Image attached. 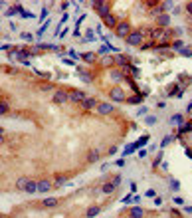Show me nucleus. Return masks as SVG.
<instances>
[{
  "label": "nucleus",
  "instance_id": "53",
  "mask_svg": "<svg viewBox=\"0 0 192 218\" xmlns=\"http://www.w3.org/2000/svg\"><path fill=\"white\" fill-rule=\"evenodd\" d=\"M186 10H188V14H192V2H188V4H186Z\"/></svg>",
  "mask_w": 192,
  "mask_h": 218
},
{
  "label": "nucleus",
  "instance_id": "17",
  "mask_svg": "<svg viewBox=\"0 0 192 218\" xmlns=\"http://www.w3.org/2000/svg\"><path fill=\"white\" fill-rule=\"evenodd\" d=\"M170 48H172L174 52H182V50H186V48H184V42H182V40H174V42L170 44Z\"/></svg>",
  "mask_w": 192,
  "mask_h": 218
},
{
  "label": "nucleus",
  "instance_id": "50",
  "mask_svg": "<svg viewBox=\"0 0 192 218\" xmlns=\"http://www.w3.org/2000/svg\"><path fill=\"white\" fill-rule=\"evenodd\" d=\"M174 202H176V204H182V202H184V200H182V198H180V196H174Z\"/></svg>",
  "mask_w": 192,
  "mask_h": 218
},
{
  "label": "nucleus",
  "instance_id": "13",
  "mask_svg": "<svg viewBox=\"0 0 192 218\" xmlns=\"http://www.w3.org/2000/svg\"><path fill=\"white\" fill-rule=\"evenodd\" d=\"M26 192H30V195H34V192H38V182L36 180H28V185H26Z\"/></svg>",
  "mask_w": 192,
  "mask_h": 218
},
{
  "label": "nucleus",
  "instance_id": "39",
  "mask_svg": "<svg viewBox=\"0 0 192 218\" xmlns=\"http://www.w3.org/2000/svg\"><path fill=\"white\" fill-rule=\"evenodd\" d=\"M170 186H172L174 190H178V188H180V182H178V180H174V179H172V180H170Z\"/></svg>",
  "mask_w": 192,
  "mask_h": 218
},
{
  "label": "nucleus",
  "instance_id": "54",
  "mask_svg": "<svg viewBox=\"0 0 192 218\" xmlns=\"http://www.w3.org/2000/svg\"><path fill=\"white\" fill-rule=\"evenodd\" d=\"M188 113H192V103H190V105H188Z\"/></svg>",
  "mask_w": 192,
  "mask_h": 218
},
{
  "label": "nucleus",
  "instance_id": "16",
  "mask_svg": "<svg viewBox=\"0 0 192 218\" xmlns=\"http://www.w3.org/2000/svg\"><path fill=\"white\" fill-rule=\"evenodd\" d=\"M170 123H172V125H176V127H180V125L184 123V117H182L180 113H174L172 117H170Z\"/></svg>",
  "mask_w": 192,
  "mask_h": 218
},
{
  "label": "nucleus",
  "instance_id": "52",
  "mask_svg": "<svg viewBox=\"0 0 192 218\" xmlns=\"http://www.w3.org/2000/svg\"><path fill=\"white\" fill-rule=\"evenodd\" d=\"M109 155H117V147H111L109 149Z\"/></svg>",
  "mask_w": 192,
  "mask_h": 218
},
{
  "label": "nucleus",
  "instance_id": "22",
  "mask_svg": "<svg viewBox=\"0 0 192 218\" xmlns=\"http://www.w3.org/2000/svg\"><path fill=\"white\" fill-rule=\"evenodd\" d=\"M143 101V95H133V97H127V103L129 105H137Z\"/></svg>",
  "mask_w": 192,
  "mask_h": 218
},
{
  "label": "nucleus",
  "instance_id": "23",
  "mask_svg": "<svg viewBox=\"0 0 192 218\" xmlns=\"http://www.w3.org/2000/svg\"><path fill=\"white\" fill-rule=\"evenodd\" d=\"M159 24L160 26H168V24H170V16L168 14H160L159 16Z\"/></svg>",
  "mask_w": 192,
  "mask_h": 218
},
{
  "label": "nucleus",
  "instance_id": "4",
  "mask_svg": "<svg viewBox=\"0 0 192 218\" xmlns=\"http://www.w3.org/2000/svg\"><path fill=\"white\" fill-rule=\"evenodd\" d=\"M109 95H111V99L115 101V103H125L127 101V97H125V93H123L121 87H113V89L109 91Z\"/></svg>",
  "mask_w": 192,
  "mask_h": 218
},
{
  "label": "nucleus",
  "instance_id": "1",
  "mask_svg": "<svg viewBox=\"0 0 192 218\" xmlns=\"http://www.w3.org/2000/svg\"><path fill=\"white\" fill-rule=\"evenodd\" d=\"M143 40H145V32L143 30H133L125 42L129 44V46H143Z\"/></svg>",
  "mask_w": 192,
  "mask_h": 218
},
{
  "label": "nucleus",
  "instance_id": "43",
  "mask_svg": "<svg viewBox=\"0 0 192 218\" xmlns=\"http://www.w3.org/2000/svg\"><path fill=\"white\" fill-rule=\"evenodd\" d=\"M151 48H153L151 44H143V46H141V50H143V52H147V50H151Z\"/></svg>",
  "mask_w": 192,
  "mask_h": 218
},
{
  "label": "nucleus",
  "instance_id": "31",
  "mask_svg": "<svg viewBox=\"0 0 192 218\" xmlns=\"http://www.w3.org/2000/svg\"><path fill=\"white\" fill-rule=\"evenodd\" d=\"M48 28H50V20H46V22H44V26H42V28L38 30V32H36V36H38V38H40V36H42V34L46 32V30H48Z\"/></svg>",
  "mask_w": 192,
  "mask_h": 218
},
{
  "label": "nucleus",
  "instance_id": "37",
  "mask_svg": "<svg viewBox=\"0 0 192 218\" xmlns=\"http://www.w3.org/2000/svg\"><path fill=\"white\" fill-rule=\"evenodd\" d=\"M170 141H172V137H170V135H168V137H164V139H163V143H160V149H163V147H166V145H168Z\"/></svg>",
  "mask_w": 192,
  "mask_h": 218
},
{
  "label": "nucleus",
  "instance_id": "40",
  "mask_svg": "<svg viewBox=\"0 0 192 218\" xmlns=\"http://www.w3.org/2000/svg\"><path fill=\"white\" fill-rule=\"evenodd\" d=\"M18 52L20 50H12V52H10V60H18Z\"/></svg>",
  "mask_w": 192,
  "mask_h": 218
},
{
  "label": "nucleus",
  "instance_id": "21",
  "mask_svg": "<svg viewBox=\"0 0 192 218\" xmlns=\"http://www.w3.org/2000/svg\"><path fill=\"white\" fill-rule=\"evenodd\" d=\"M66 182H67V179H66L63 175H58L56 179H53V186H63Z\"/></svg>",
  "mask_w": 192,
  "mask_h": 218
},
{
  "label": "nucleus",
  "instance_id": "42",
  "mask_svg": "<svg viewBox=\"0 0 192 218\" xmlns=\"http://www.w3.org/2000/svg\"><path fill=\"white\" fill-rule=\"evenodd\" d=\"M180 79H182V86H188V83H190V77H186L184 73H182V77H180Z\"/></svg>",
  "mask_w": 192,
  "mask_h": 218
},
{
  "label": "nucleus",
  "instance_id": "26",
  "mask_svg": "<svg viewBox=\"0 0 192 218\" xmlns=\"http://www.w3.org/2000/svg\"><path fill=\"white\" fill-rule=\"evenodd\" d=\"M149 135H145V137H141L139 139V141H137V143H135V149H141V147H143V145H145V143H149Z\"/></svg>",
  "mask_w": 192,
  "mask_h": 218
},
{
  "label": "nucleus",
  "instance_id": "18",
  "mask_svg": "<svg viewBox=\"0 0 192 218\" xmlns=\"http://www.w3.org/2000/svg\"><path fill=\"white\" fill-rule=\"evenodd\" d=\"M99 151H97V149H91V151H89V155H87V161L89 163H95V161H99Z\"/></svg>",
  "mask_w": 192,
  "mask_h": 218
},
{
  "label": "nucleus",
  "instance_id": "33",
  "mask_svg": "<svg viewBox=\"0 0 192 218\" xmlns=\"http://www.w3.org/2000/svg\"><path fill=\"white\" fill-rule=\"evenodd\" d=\"M135 151V145H127L125 149H123V157H127V155H131V153Z\"/></svg>",
  "mask_w": 192,
  "mask_h": 218
},
{
  "label": "nucleus",
  "instance_id": "25",
  "mask_svg": "<svg viewBox=\"0 0 192 218\" xmlns=\"http://www.w3.org/2000/svg\"><path fill=\"white\" fill-rule=\"evenodd\" d=\"M38 50H58V46L56 44H38Z\"/></svg>",
  "mask_w": 192,
  "mask_h": 218
},
{
  "label": "nucleus",
  "instance_id": "29",
  "mask_svg": "<svg viewBox=\"0 0 192 218\" xmlns=\"http://www.w3.org/2000/svg\"><path fill=\"white\" fill-rule=\"evenodd\" d=\"M99 214V206H91V208L87 210V218H93V216H97Z\"/></svg>",
  "mask_w": 192,
  "mask_h": 218
},
{
  "label": "nucleus",
  "instance_id": "47",
  "mask_svg": "<svg viewBox=\"0 0 192 218\" xmlns=\"http://www.w3.org/2000/svg\"><path fill=\"white\" fill-rule=\"evenodd\" d=\"M145 113H147V107H141L139 111H137V115H145Z\"/></svg>",
  "mask_w": 192,
  "mask_h": 218
},
{
  "label": "nucleus",
  "instance_id": "6",
  "mask_svg": "<svg viewBox=\"0 0 192 218\" xmlns=\"http://www.w3.org/2000/svg\"><path fill=\"white\" fill-rule=\"evenodd\" d=\"M69 95H72V93H67V91H56L53 101H56V103H66V101H72V99H69Z\"/></svg>",
  "mask_w": 192,
  "mask_h": 218
},
{
  "label": "nucleus",
  "instance_id": "32",
  "mask_svg": "<svg viewBox=\"0 0 192 218\" xmlns=\"http://www.w3.org/2000/svg\"><path fill=\"white\" fill-rule=\"evenodd\" d=\"M115 62H117V64H121V66H125V64L129 66V58H127V56H119Z\"/></svg>",
  "mask_w": 192,
  "mask_h": 218
},
{
  "label": "nucleus",
  "instance_id": "27",
  "mask_svg": "<svg viewBox=\"0 0 192 218\" xmlns=\"http://www.w3.org/2000/svg\"><path fill=\"white\" fill-rule=\"evenodd\" d=\"M79 76H81V79L85 81V83H91V73H87V71L79 70Z\"/></svg>",
  "mask_w": 192,
  "mask_h": 218
},
{
  "label": "nucleus",
  "instance_id": "15",
  "mask_svg": "<svg viewBox=\"0 0 192 218\" xmlns=\"http://www.w3.org/2000/svg\"><path fill=\"white\" fill-rule=\"evenodd\" d=\"M143 216H145V212H143V208H139V206L131 208V212H129V218H143Z\"/></svg>",
  "mask_w": 192,
  "mask_h": 218
},
{
  "label": "nucleus",
  "instance_id": "38",
  "mask_svg": "<svg viewBox=\"0 0 192 218\" xmlns=\"http://www.w3.org/2000/svg\"><path fill=\"white\" fill-rule=\"evenodd\" d=\"M188 131H192V123H188V125H182V129H180V133H188Z\"/></svg>",
  "mask_w": 192,
  "mask_h": 218
},
{
  "label": "nucleus",
  "instance_id": "28",
  "mask_svg": "<svg viewBox=\"0 0 192 218\" xmlns=\"http://www.w3.org/2000/svg\"><path fill=\"white\" fill-rule=\"evenodd\" d=\"M151 36H153V38H160V40H163L164 30H163V28H157V30H153V32H151Z\"/></svg>",
  "mask_w": 192,
  "mask_h": 218
},
{
  "label": "nucleus",
  "instance_id": "48",
  "mask_svg": "<svg viewBox=\"0 0 192 218\" xmlns=\"http://www.w3.org/2000/svg\"><path fill=\"white\" fill-rule=\"evenodd\" d=\"M180 54H182V56H192V50H182Z\"/></svg>",
  "mask_w": 192,
  "mask_h": 218
},
{
  "label": "nucleus",
  "instance_id": "41",
  "mask_svg": "<svg viewBox=\"0 0 192 218\" xmlns=\"http://www.w3.org/2000/svg\"><path fill=\"white\" fill-rule=\"evenodd\" d=\"M48 14H50V10H48V8H44V10H42V14H40V18H42V20H44V18H48Z\"/></svg>",
  "mask_w": 192,
  "mask_h": 218
},
{
  "label": "nucleus",
  "instance_id": "5",
  "mask_svg": "<svg viewBox=\"0 0 192 218\" xmlns=\"http://www.w3.org/2000/svg\"><path fill=\"white\" fill-rule=\"evenodd\" d=\"M113 111H115V107H113L111 103H99L97 105V113L99 115H111Z\"/></svg>",
  "mask_w": 192,
  "mask_h": 218
},
{
  "label": "nucleus",
  "instance_id": "24",
  "mask_svg": "<svg viewBox=\"0 0 192 218\" xmlns=\"http://www.w3.org/2000/svg\"><path fill=\"white\" fill-rule=\"evenodd\" d=\"M168 95H178V97H182V87L172 86V87H170V91H168Z\"/></svg>",
  "mask_w": 192,
  "mask_h": 218
},
{
  "label": "nucleus",
  "instance_id": "30",
  "mask_svg": "<svg viewBox=\"0 0 192 218\" xmlns=\"http://www.w3.org/2000/svg\"><path fill=\"white\" fill-rule=\"evenodd\" d=\"M26 185H28V179H24V176H22V179H18V182H16V186H18L20 190H24Z\"/></svg>",
  "mask_w": 192,
  "mask_h": 218
},
{
  "label": "nucleus",
  "instance_id": "45",
  "mask_svg": "<svg viewBox=\"0 0 192 218\" xmlns=\"http://www.w3.org/2000/svg\"><path fill=\"white\" fill-rule=\"evenodd\" d=\"M131 200H135V196H131V195H129V196H125V198H123V202H127V204H129Z\"/></svg>",
  "mask_w": 192,
  "mask_h": 218
},
{
  "label": "nucleus",
  "instance_id": "19",
  "mask_svg": "<svg viewBox=\"0 0 192 218\" xmlns=\"http://www.w3.org/2000/svg\"><path fill=\"white\" fill-rule=\"evenodd\" d=\"M95 54H93V52H85V54H83V56H81V60H83V62H85V64H93V62H95Z\"/></svg>",
  "mask_w": 192,
  "mask_h": 218
},
{
  "label": "nucleus",
  "instance_id": "3",
  "mask_svg": "<svg viewBox=\"0 0 192 218\" xmlns=\"http://www.w3.org/2000/svg\"><path fill=\"white\" fill-rule=\"evenodd\" d=\"M93 8L97 10V14H99L103 20L111 14V12H109V2H93Z\"/></svg>",
  "mask_w": 192,
  "mask_h": 218
},
{
  "label": "nucleus",
  "instance_id": "7",
  "mask_svg": "<svg viewBox=\"0 0 192 218\" xmlns=\"http://www.w3.org/2000/svg\"><path fill=\"white\" fill-rule=\"evenodd\" d=\"M53 186V182L52 180H48V179H44V180H40L38 182V192H48L50 188Z\"/></svg>",
  "mask_w": 192,
  "mask_h": 218
},
{
  "label": "nucleus",
  "instance_id": "10",
  "mask_svg": "<svg viewBox=\"0 0 192 218\" xmlns=\"http://www.w3.org/2000/svg\"><path fill=\"white\" fill-rule=\"evenodd\" d=\"M97 105H99V103H97L95 97H87V99L81 103V107H83V109H93V107L97 109Z\"/></svg>",
  "mask_w": 192,
  "mask_h": 218
},
{
  "label": "nucleus",
  "instance_id": "8",
  "mask_svg": "<svg viewBox=\"0 0 192 218\" xmlns=\"http://www.w3.org/2000/svg\"><path fill=\"white\" fill-rule=\"evenodd\" d=\"M24 12H26V10L22 8V6H12V8H8V10L4 12V16H6V18H10V16H14V14H20V16H22Z\"/></svg>",
  "mask_w": 192,
  "mask_h": 218
},
{
  "label": "nucleus",
  "instance_id": "14",
  "mask_svg": "<svg viewBox=\"0 0 192 218\" xmlns=\"http://www.w3.org/2000/svg\"><path fill=\"white\" fill-rule=\"evenodd\" d=\"M115 188H117V185L115 182H113V180H111V182H105V185H103V192H105V195H111V192H115Z\"/></svg>",
  "mask_w": 192,
  "mask_h": 218
},
{
  "label": "nucleus",
  "instance_id": "11",
  "mask_svg": "<svg viewBox=\"0 0 192 218\" xmlns=\"http://www.w3.org/2000/svg\"><path fill=\"white\" fill-rule=\"evenodd\" d=\"M109 76H111V79L117 81V83L125 79V77H123V71H121V70H111V71H109Z\"/></svg>",
  "mask_w": 192,
  "mask_h": 218
},
{
  "label": "nucleus",
  "instance_id": "12",
  "mask_svg": "<svg viewBox=\"0 0 192 218\" xmlns=\"http://www.w3.org/2000/svg\"><path fill=\"white\" fill-rule=\"evenodd\" d=\"M103 22H105L109 28H117V24H119V22H117V16H115V14H109L105 20H103Z\"/></svg>",
  "mask_w": 192,
  "mask_h": 218
},
{
  "label": "nucleus",
  "instance_id": "46",
  "mask_svg": "<svg viewBox=\"0 0 192 218\" xmlns=\"http://www.w3.org/2000/svg\"><path fill=\"white\" fill-rule=\"evenodd\" d=\"M20 38H22V40H32V34H22Z\"/></svg>",
  "mask_w": 192,
  "mask_h": 218
},
{
  "label": "nucleus",
  "instance_id": "49",
  "mask_svg": "<svg viewBox=\"0 0 192 218\" xmlns=\"http://www.w3.org/2000/svg\"><path fill=\"white\" fill-rule=\"evenodd\" d=\"M83 20H85V14H83V16H79V18H77V26H81V22H83Z\"/></svg>",
  "mask_w": 192,
  "mask_h": 218
},
{
  "label": "nucleus",
  "instance_id": "51",
  "mask_svg": "<svg viewBox=\"0 0 192 218\" xmlns=\"http://www.w3.org/2000/svg\"><path fill=\"white\" fill-rule=\"evenodd\" d=\"M157 107H160V109H164V107H166V103H164V101H159V103H157Z\"/></svg>",
  "mask_w": 192,
  "mask_h": 218
},
{
  "label": "nucleus",
  "instance_id": "2",
  "mask_svg": "<svg viewBox=\"0 0 192 218\" xmlns=\"http://www.w3.org/2000/svg\"><path fill=\"white\" fill-rule=\"evenodd\" d=\"M131 32H133V30H131V24H129V22H119V24H117L115 34L119 36V38H125V40H127Z\"/></svg>",
  "mask_w": 192,
  "mask_h": 218
},
{
  "label": "nucleus",
  "instance_id": "20",
  "mask_svg": "<svg viewBox=\"0 0 192 218\" xmlns=\"http://www.w3.org/2000/svg\"><path fill=\"white\" fill-rule=\"evenodd\" d=\"M42 204L46 206V208H56V206H58V198H53V196L52 198H46Z\"/></svg>",
  "mask_w": 192,
  "mask_h": 218
},
{
  "label": "nucleus",
  "instance_id": "44",
  "mask_svg": "<svg viewBox=\"0 0 192 218\" xmlns=\"http://www.w3.org/2000/svg\"><path fill=\"white\" fill-rule=\"evenodd\" d=\"M67 18H69V16L63 14V16H62V20H59V26H62V24H66V22H67Z\"/></svg>",
  "mask_w": 192,
  "mask_h": 218
},
{
  "label": "nucleus",
  "instance_id": "9",
  "mask_svg": "<svg viewBox=\"0 0 192 218\" xmlns=\"http://www.w3.org/2000/svg\"><path fill=\"white\" fill-rule=\"evenodd\" d=\"M69 99H72V101H79V103H83V101L87 99V95H85V91H73V93L69 95Z\"/></svg>",
  "mask_w": 192,
  "mask_h": 218
},
{
  "label": "nucleus",
  "instance_id": "36",
  "mask_svg": "<svg viewBox=\"0 0 192 218\" xmlns=\"http://www.w3.org/2000/svg\"><path fill=\"white\" fill-rule=\"evenodd\" d=\"M157 123V117L154 115H147V125H154Z\"/></svg>",
  "mask_w": 192,
  "mask_h": 218
},
{
  "label": "nucleus",
  "instance_id": "34",
  "mask_svg": "<svg viewBox=\"0 0 192 218\" xmlns=\"http://www.w3.org/2000/svg\"><path fill=\"white\" fill-rule=\"evenodd\" d=\"M8 103H6V101H2V103H0V113H2V115H4V113H8Z\"/></svg>",
  "mask_w": 192,
  "mask_h": 218
},
{
  "label": "nucleus",
  "instance_id": "35",
  "mask_svg": "<svg viewBox=\"0 0 192 218\" xmlns=\"http://www.w3.org/2000/svg\"><path fill=\"white\" fill-rule=\"evenodd\" d=\"M113 64H115V58H105V60H103V66H113Z\"/></svg>",
  "mask_w": 192,
  "mask_h": 218
}]
</instances>
